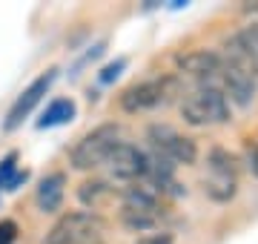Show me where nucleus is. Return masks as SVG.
<instances>
[{"label":"nucleus","instance_id":"ddd939ff","mask_svg":"<svg viewBox=\"0 0 258 244\" xmlns=\"http://www.w3.org/2000/svg\"><path fill=\"white\" fill-rule=\"evenodd\" d=\"M78 196H81V201L89 207V210H98L103 201H109V198L115 196V187H109L106 181H86Z\"/></svg>","mask_w":258,"mask_h":244},{"label":"nucleus","instance_id":"2eb2a0df","mask_svg":"<svg viewBox=\"0 0 258 244\" xmlns=\"http://www.w3.org/2000/svg\"><path fill=\"white\" fill-rule=\"evenodd\" d=\"M15 238H18V224L15 221H0V244H15Z\"/></svg>","mask_w":258,"mask_h":244},{"label":"nucleus","instance_id":"9d476101","mask_svg":"<svg viewBox=\"0 0 258 244\" xmlns=\"http://www.w3.org/2000/svg\"><path fill=\"white\" fill-rule=\"evenodd\" d=\"M221 55H227L230 60L241 64L244 69H249L258 78V23L244 26L241 32L230 35V38L224 40Z\"/></svg>","mask_w":258,"mask_h":244},{"label":"nucleus","instance_id":"a211bd4d","mask_svg":"<svg viewBox=\"0 0 258 244\" xmlns=\"http://www.w3.org/2000/svg\"><path fill=\"white\" fill-rule=\"evenodd\" d=\"M247 164H249V169H252V175L258 178V144L249 150V158H247Z\"/></svg>","mask_w":258,"mask_h":244},{"label":"nucleus","instance_id":"7ed1b4c3","mask_svg":"<svg viewBox=\"0 0 258 244\" xmlns=\"http://www.w3.org/2000/svg\"><path fill=\"white\" fill-rule=\"evenodd\" d=\"M181 115L192 127H210V124H224L230 118V101L227 95L210 86H192L181 98Z\"/></svg>","mask_w":258,"mask_h":244},{"label":"nucleus","instance_id":"0eeeda50","mask_svg":"<svg viewBox=\"0 0 258 244\" xmlns=\"http://www.w3.org/2000/svg\"><path fill=\"white\" fill-rule=\"evenodd\" d=\"M172 95H178V81L175 78H152V81H141L123 89L120 95V106L126 112H147L166 103Z\"/></svg>","mask_w":258,"mask_h":244},{"label":"nucleus","instance_id":"1a4fd4ad","mask_svg":"<svg viewBox=\"0 0 258 244\" xmlns=\"http://www.w3.org/2000/svg\"><path fill=\"white\" fill-rule=\"evenodd\" d=\"M52 81H55V69H49V72H43V75H37L35 81H32V84H29L26 89L18 95V101L12 103V109H9V115H6L3 130H15V127H20V124H23V118H29V115H32V109L43 101V95L49 92Z\"/></svg>","mask_w":258,"mask_h":244},{"label":"nucleus","instance_id":"423d86ee","mask_svg":"<svg viewBox=\"0 0 258 244\" xmlns=\"http://www.w3.org/2000/svg\"><path fill=\"white\" fill-rule=\"evenodd\" d=\"M149 147H152V155L164 158L172 167H178V164H195V155H198L192 138L181 135L178 130L166 127V124L149 127Z\"/></svg>","mask_w":258,"mask_h":244},{"label":"nucleus","instance_id":"dca6fc26","mask_svg":"<svg viewBox=\"0 0 258 244\" xmlns=\"http://www.w3.org/2000/svg\"><path fill=\"white\" fill-rule=\"evenodd\" d=\"M138 244H175V238L169 233H152V235H144Z\"/></svg>","mask_w":258,"mask_h":244},{"label":"nucleus","instance_id":"9b49d317","mask_svg":"<svg viewBox=\"0 0 258 244\" xmlns=\"http://www.w3.org/2000/svg\"><path fill=\"white\" fill-rule=\"evenodd\" d=\"M63 193H66V175L63 172H52L37 184L35 201L43 213H57L60 204H63Z\"/></svg>","mask_w":258,"mask_h":244},{"label":"nucleus","instance_id":"f8f14e48","mask_svg":"<svg viewBox=\"0 0 258 244\" xmlns=\"http://www.w3.org/2000/svg\"><path fill=\"white\" fill-rule=\"evenodd\" d=\"M72 118H75V101L72 98H55V101L43 109L37 127H40V130H46V127H60V124L72 121Z\"/></svg>","mask_w":258,"mask_h":244},{"label":"nucleus","instance_id":"20e7f679","mask_svg":"<svg viewBox=\"0 0 258 244\" xmlns=\"http://www.w3.org/2000/svg\"><path fill=\"white\" fill-rule=\"evenodd\" d=\"M120 144V127L118 124H101L92 132H86L72 150V167L75 169H98L109 161L112 150Z\"/></svg>","mask_w":258,"mask_h":244},{"label":"nucleus","instance_id":"f257e3e1","mask_svg":"<svg viewBox=\"0 0 258 244\" xmlns=\"http://www.w3.org/2000/svg\"><path fill=\"white\" fill-rule=\"evenodd\" d=\"M166 216V204H164V196L149 190L147 184H132V187L123 193V204H120V221L135 230V233H149L161 227Z\"/></svg>","mask_w":258,"mask_h":244},{"label":"nucleus","instance_id":"6e6552de","mask_svg":"<svg viewBox=\"0 0 258 244\" xmlns=\"http://www.w3.org/2000/svg\"><path fill=\"white\" fill-rule=\"evenodd\" d=\"M103 167L109 169L112 178L138 184V181L144 178V172H147V152L138 150V147H132V144H126V141H120L118 147L112 150L109 161H106Z\"/></svg>","mask_w":258,"mask_h":244},{"label":"nucleus","instance_id":"f03ea898","mask_svg":"<svg viewBox=\"0 0 258 244\" xmlns=\"http://www.w3.org/2000/svg\"><path fill=\"white\" fill-rule=\"evenodd\" d=\"M106 221L98 213H66L55 221L43 244H103Z\"/></svg>","mask_w":258,"mask_h":244},{"label":"nucleus","instance_id":"f3484780","mask_svg":"<svg viewBox=\"0 0 258 244\" xmlns=\"http://www.w3.org/2000/svg\"><path fill=\"white\" fill-rule=\"evenodd\" d=\"M123 69V60H118V64H112V66H106L103 69V75H101V81L106 84V81H112V78H118V72Z\"/></svg>","mask_w":258,"mask_h":244},{"label":"nucleus","instance_id":"39448f33","mask_svg":"<svg viewBox=\"0 0 258 244\" xmlns=\"http://www.w3.org/2000/svg\"><path fill=\"white\" fill-rule=\"evenodd\" d=\"M204 193L212 201H230L238 193V161L227 150L215 147L207 158V172H204Z\"/></svg>","mask_w":258,"mask_h":244},{"label":"nucleus","instance_id":"4468645a","mask_svg":"<svg viewBox=\"0 0 258 244\" xmlns=\"http://www.w3.org/2000/svg\"><path fill=\"white\" fill-rule=\"evenodd\" d=\"M15 161H18L15 152H9L6 158L0 161V190H15L26 181V172H20Z\"/></svg>","mask_w":258,"mask_h":244}]
</instances>
